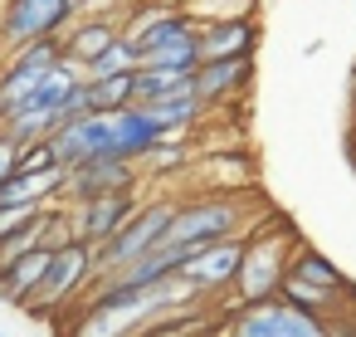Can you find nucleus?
<instances>
[{"label":"nucleus","instance_id":"17","mask_svg":"<svg viewBox=\"0 0 356 337\" xmlns=\"http://www.w3.org/2000/svg\"><path fill=\"white\" fill-rule=\"evenodd\" d=\"M49 254L54 249H30V254H20L15 264H6L0 269V298L6 303H15V308H25L30 298H35V288H40V279H44V269H49Z\"/></svg>","mask_w":356,"mask_h":337},{"label":"nucleus","instance_id":"2","mask_svg":"<svg viewBox=\"0 0 356 337\" xmlns=\"http://www.w3.org/2000/svg\"><path fill=\"white\" fill-rule=\"evenodd\" d=\"M298 230L278 215V210H268L249 235H244V259H239V274H234V298L229 303H254V298H273L278 293V283H283V274H288V264H293V254H298ZM225 303V308H229Z\"/></svg>","mask_w":356,"mask_h":337},{"label":"nucleus","instance_id":"10","mask_svg":"<svg viewBox=\"0 0 356 337\" xmlns=\"http://www.w3.org/2000/svg\"><path fill=\"white\" fill-rule=\"evenodd\" d=\"M142 186V166L137 162H122V157H88V162H74L64 166V205L74 201H93V196H108V191H132Z\"/></svg>","mask_w":356,"mask_h":337},{"label":"nucleus","instance_id":"4","mask_svg":"<svg viewBox=\"0 0 356 337\" xmlns=\"http://www.w3.org/2000/svg\"><path fill=\"white\" fill-rule=\"evenodd\" d=\"M93 279H98L93 244L88 240H69V244H59L49 254V269H44V279H40V288H35V298L25 308L30 313H44V318H59V313H69L93 288Z\"/></svg>","mask_w":356,"mask_h":337},{"label":"nucleus","instance_id":"19","mask_svg":"<svg viewBox=\"0 0 356 337\" xmlns=\"http://www.w3.org/2000/svg\"><path fill=\"white\" fill-rule=\"evenodd\" d=\"M88 108L93 113H118L127 103H137V69L132 74H108V79H83Z\"/></svg>","mask_w":356,"mask_h":337},{"label":"nucleus","instance_id":"15","mask_svg":"<svg viewBox=\"0 0 356 337\" xmlns=\"http://www.w3.org/2000/svg\"><path fill=\"white\" fill-rule=\"evenodd\" d=\"M166 132L156 127V118L142 108V103H127L113 113V137H108V157H122V162H142Z\"/></svg>","mask_w":356,"mask_h":337},{"label":"nucleus","instance_id":"28","mask_svg":"<svg viewBox=\"0 0 356 337\" xmlns=\"http://www.w3.org/2000/svg\"><path fill=\"white\" fill-rule=\"evenodd\" d=\"M69 6H74V15H88V10H98V6H103V0H69Z\"/></svg>","mask_w":356,"mask_h":337},{"label":"nucleus","instance_id":"27","mask_svg":"<svg viewBox=\"0 0 356 337\" xmlns=\"http://www.w3.org/2000/svg\"><path fill=\"white\" fill-rule=\"evenodd\" d=\"M327 337H356V318H351V313L327 318Z\"/></svg>","mask_w":356,"mask_h":337},{"label":"nucleus","instance_id":"26","mask_svg":"<svg viewBox=\"0 0 356 337\" xmlns=\"http://www.w3.org/2000/svg\"><path fill=\"white\" fill-rule=\"evenodd\" d=\"M15 157H20V147H15L6 132H0V186H6V181L15 176Z\"/></svg>","mask_w":356,"mask_h":337},{"label":"nucleus","instance_id":"16","mask_svg":"<svg viewBox=\"0 0 356 337\" xmlns=\"http://www.w3.org/2000/svg\"><path fill=\"white\" fill-rule=\"evenodd\" d=\"M118 35H122L118 10H103V15H74V25L64 30V59H69V64H88V59H98Z\"/></svg>","mask_w":356,"mask_h":337},{"label":"nucleus","instance_id":"5","mask_svg":"<svg viewBox=\"0 0 356 337\" xmlns=\"http://www.w3.org/2000/svg\"><path fill=\"white\" fill-rule=\"evenodd\" d=\"M220 332L225 337H327V318L302 313L273 293V298H254V303H229Z\"/></svg>","mask_w":356,"mask_h":337},{"label":"nucleus","instance_id":"29","mask_svg":"<svg viewBox=\"0 0 356 337\" xmlns=\"http://www.w3.org/2000/svg\"><path fill=\"white\" fill-rule=\"evenodd\" d=\"M200 337H225V332H220V327H210V332H200Z\"/></svg>","mask_w":356,"mask_h":337},{"label":"nucleus","instance_id":"6","mask_svg":"<svg viewBox=\"0 0 356 337\" xmlns=\"http://www.w3.org/2000/svg\"><path fill=\"white\" fill-rule=\"evenodd\" d=\"M171 215H176V201H171V196L142 201L137 215H132L118 235H108L103 244H93V254H98V279L113 274V269H122V264H132V259H142L147 249H156V244L166 240V230H171Z\"/></svg>","mask_w":356,"mask_h":337},{"label":"nucleus","instance_id":"20","mask_svg":"<svg viewBox=\"0 0 356 337\" xmlns=\"http://www.w3.org/2000/svg\"><path fill=\"white\" fill-rule=\"evenodd\" d=\"M44 235H49V205L44 210H35L30 220H20L10 235H0V269H6V264H15L20 254H30V249H40L44 244ZM49 249V244H44Z\"/></svg>","mask_w":356,"mask_h":337},{"label":"nucleus","instance_id":"22","mask_svg":"<svg viewBox=\"0 0 356 337\" xmlns=\"http://www.w3.org/2000/svg\"><path fill=\"white\" fill-rule=\"evenodd\" d=\"M142 64H152V69H171V74H195V64H200V45H195V30H186V35H176V40H166V45H156Z\"/></svg>","mask_w":356,"mask_h":337},{"label":"nucleus","instance_id":"8","mask_svg":"<svg viewBox=\"0 0 356 337\" xmlns=\"http://www.w3.org/2000/svg\"><path fill=\"white\" fill-rule=\"evenodd\" d=\"M74 25V6L69 0H6L0 6V54H15L30 40L44 35H64Z\"/></svg>","mask_w":356,"mask_h":337},{"label":"nucleus","instance_id":"7","mask_svg":"<svg viewBox=\"0 0 356 337\" xmlns=\"http://www.w3.org/2000/svg\"><path fill=\"white\" fill-rule=\"evenodd\" d=\"M239 259H244V235H225V240H205V244H195L176 274H181L205 303L220 308V298H229V288H234ZM220 313H225V308H220Z\"/></svg>","mask_w":356,"mask_h":337},{"label":"nucleus","instance_id":"1","mask_svg":"<svg viewBox=\"0 0 356 337\" xmlns=\"http://www.w3.org/2000/svg\"><path fill=\"white\" fill-rule=\"evenodd\" d=\"M268 210L249 196V191H195L186 201H176L166 244H205V240H225V235H249Z\"/></svg>","mask_w":356,"mask_h":337},{"label":"nucleus","instance_id":"11","mask_svg":"<svg viewBox=\"0 0 356 337\" xmlns=\"http://www.w3.org/2000/svg\"><path fill=\"white\" fill-rule=\"evenodd\" d=\"M142 205V186L132 191H108V196H93V201H74L69 205V220H74V240H88V244H103L108 235H118Z\"/></svg>","mask_w":356,"mask_h":337},{"label":"nucleus","instance_id":"14","mask_svg":"<svg viewBox=\"0 0 356 337\" xmlns=\"http://www.w3.org/2000/svg\"><path fill=\"white\" fill-rule=\"evenodd\" d=\"M108 137H113V113H79V118H69L49 132L64 166L88 162V157H108Z\"/></svg>","mask_w":356,"mask_h":337},{"label":"nucleus","instance_id":"13","mask_svg":"<svg viewBox=\"0 0 356 337\" xmlns=\"http://www.w3.org/2000/svg\"><path fill=\"white\" fill-rule=\"evenodd\" d=\"M249 84H254V54H244V59H205L191 74V88H195V98L210 113L225 108V103H234V98H244Z\"/></svg>","mask_w":356,"mask_h":337},{"label":"nucleus","instance_id":"23","mask_svg":"<svg viewBox=\"0 0 356 337\" xmlns=\"http://www.w3.org/2000/svg\"><path fill=\"white\" fill-rule=\"evenodd\" d=\"M132 69H142V54H137V45L127 40V35H118L98 59H88V64H79V74L83 79H108V74H132Z\"/></svg>","mask_w":356,"mask_h":337},{"label":"nucleus","instance_id":"30","mask_svg":"<svg viewBox=\"0 0 356 337\" xmlns=\"http://www.w3.org/2000/svg\"><path fill=\"white\" fill-rule=\"evenodd\" d=\"M0 123H6V108H0Z\"/></svg>","mask_w":356,"mask_h":337},{"label":"nucleus","instance_id":"3","mask_svg":"<svg viewBox=\"0 0 356 337\" xmlns=\"http://www.w3.org/2000/svg\"><path fill=\"white\" fill-rule=\"evenodd\" d=\"M278 298H288L293 308L317 313V318H337V313H351L356 308L351 283L341 279V269L327 254L307 249V244H298V254H293V264H288V274L278 283Z\"/></svg>","mask_w":356,"mask_h":337},{"label":"nucleus","instance_id":"25","mask_svg":"<svg viewBox=\"0 0 356 337\" xmlns=\"http://www.w3.org/2000/svg\"><path fill=\"white\" fill-rule=\"evenodd\" d=\"M54 166H64V162H59V152H54V142H49V137L25 142V147H20V157H15V171H54Z\"/></svg>","mask_w":356,"mask_h":337},{"label":"nucleus","instance_id":"31","mask_svg":"<svg viewBox=\"0 0 356 337\" xmlns=\"http://www.w3.org/2000/svg\"><path fill=\"white\" fill-rule=\"evenodd\" d=\"M0 337H6V332H0Z\"/></svg>","mask_w":356,"mask_h":337},{"label":"nucleus","instance_id":"21","mask_svg":"<svg viewBox=\"0 0 356 337\" xmlns=\"http://www.w3.org/2000/svg\"><path fill=\"white\" fill-rule=\"evenodd\" d=\"M191 162H195V142H176V137H161L137 166H142V176H176V171H191Z\"/></svg>","mask_w":356,"mask_h":337},{"label":"nucleus","instance_id":"24","mask_svg":"<svg viewBox=\"0 0 356 337\" xmlns=\"http://www.w3.org/2000/svg\"><path fill=\"white\" fill-rule=\"evenodd\" d=\"M186 88H191V74H171V69H152V64L137 69V103L142 108L147 103H161L171 93H186Z\"/></svg>","mask_w":356,"mask_h":337},{"label":"nucleus","instance_id":"12","mask_svg":"<svg viewBox=\"0 0 356 337\" xmlns=\"http://www.w3.org/2000/svg\"><path fill=\"white\" fill-rule=\"evenodd\" d=\"M259 20L254 15H220V20H195V45H200V64L205 59H244L259 54Z\"/></svg>","mask_w":356,"mask_h":337},{"label":"nucleus","instance_id":"18","mask_svg":"<svg viewBox=\"0 0 356 337\" xmlns=\"http://www.w3.org/2000/svg\"><path fill=\"white\" fill-rule=\"evenodd\" d=\"M64 196V166L54 171H15L6 186H0V201L10 205H59Z\"/></svg>","mask_w":356,"mask_h":337},{"label":"nucleus","instance_id":"9","mask_svg":"<svg viewBox=\"0 0 356 337\" xmlns=\"http://www.w3.org/2000/svg\"><path fill=\"white\" fill-rule=\"evenodd\" d=\"M186 30H195V15L181 6V0H132V6L122 10V35L137 45L142 59H147L156 45L186 35Z\"/></svg>","mask_w":356,"mask_h":337}]
</instances>
